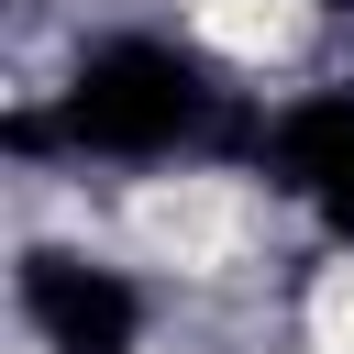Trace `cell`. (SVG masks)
Here are the masks:
<instances>
[{
    "label": "cell",
    "instance_id": "3957f363",
    "mask_svg": "<svg viewBox=\"0 0 354 354\" xmlns=\"http://www.w3.org/2000/svg\"><path fill=\"white\" fill-rule=\"evenodd\" d=\"M299 354H354V254H321L299 277Z\"/></svg>",
    "mask_w": 354,
    "mask_h": 354
},
{
    "label": "cell",
    "instance_id": "6da1fadb",
    "mask_svg": "<svg viewBox=\"0 0 354 354\" xmlns=\"http://www.w3.org/2000/svg\"><path fill=\"white\" fill-rule=\"evenodd\" d=\"M111 232H122L133 266H155V277H177V288H221V277L266 266L277 210H266V188L232 177V166H155V177H122Z\"/></svg>",
    "mask_w": 354,
    "mask_h": 354
},
{
    "label": "cell",
    "instance_id": "7a4b0ae2",
    "mask_svg": "<svg viewBox=\"0 0 354 354\" xmlns=\"http://www.w3.org/2000/svg\"><path fill=\"white\" fill-rule=\"evenodd\" d=\"M188 44L266 77V66H299L321 44V0H188Z\"/></svg>",
    "mask_w": 354,
    "mask_h": 354
}]
</instances>
